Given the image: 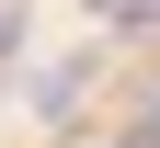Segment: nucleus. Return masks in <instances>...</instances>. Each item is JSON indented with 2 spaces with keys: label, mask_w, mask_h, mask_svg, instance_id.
<instances>
[{
  "label": "nucleus",
  "mask_w": 160,
  "mask_h": 148,
  "mask_svg": "<svg viewBox=\"0 0 160 148\" xmlns=\"http://www.w3.org/2000/svg\"><path fill=\"white\" fill-rule=\"evenodd\" d=\"M92 80V57H57V69H34V114H69V91Z\"/></svg>",
  "instance_id": "obj_1"
},
{
  "label": "nucleus",
  "mask_w": 160,
  "mask_h": 148,
  "mask_svg": "<svg viewBox=\"0 0 160 148\" xmlns=\"http://www.w3.org/2000/svg\"><path fill=\"white\" fill-rule=\"evenodd\" d=\"M12 46H23V12H12V0H0V57H12Z\"/></svg>",
  "instance_id": "obj_2"
}]
</instances>
